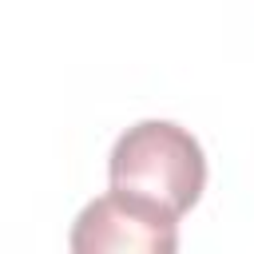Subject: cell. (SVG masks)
Listing matches in <instances>:
<instances>
[{"instance_id":"6da1fadb","label":"cell","mask_w":254,"mask_h":254,"mask_svg":"<svg viewBox=\"0 0 254 254\" xmlns=\"http://www.w3.org/2000/svg\"><path fill=\"white\" fill-rule=\"evenodd\" d=\"M111 190L139 194L175 218H183L206 187V155L198 139L167 119H143L127 127L107 159Z\"/></svg>"},{"instance_id":"7a4b0ae2","label":"cell","mask_w":254,"mask_h":254,"mask_svg":"<svg viewBox=\"0 0 254 254\" xmlns=\"http://www.w3.org/2000/svg\"><path fill=\"white\" fill-rule=\"evenodd\" d=\"M75 254L103 250H139V254H175L179 250V218L139 194L107 190L87 202L71 226Z\"/></svg>"}]
</instances>
